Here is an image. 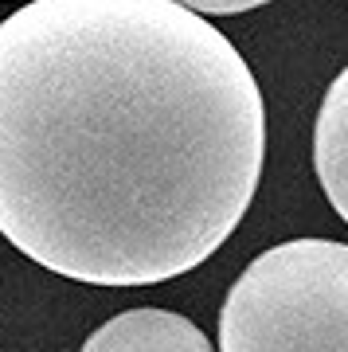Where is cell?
<instances>
[{
  "label": "cell",
  "mask_w": 348,
  "mask_h": 352,
  "mask_svg": "<svg viewBox=\"0 0 348 352\" xmlns=\"http://www.w3.org/2000/svg\"><path fill=\"white\" fill-rule=\"evenodd\" d=\"M266 161L247 59L173 0H28L0 20V235L90 286H157L243 223Z\"/></svg>",
  "instance_id": "1"
},
{
  "label": "cell",
  "mask_w": 348,
  "mask_h": 352,
  "mask_svg": "<svg viewBox=\"0 0 348 352\" xmlns=\"http://www.w3.org/2000/svg\"><path fill=\"white\" fill-rule=\"evenodd\" d=\"M313 168L333 212L348 223V67L325 90L313 126Z\"/></svg>",
  "instance_id": "4"
},
{
  "label": "cell",
  "mask_w": 348,
  "mask_h": 352,
  "mask_svg": "<svg viewBox=\"0 0 348 352\" xmlns=\"http://www.w3.org/2000/svg\"><path fill=\"white\" fill-rule=\"evenodd\" d=\"M219 352H348V243H278L235 278Z\"/></svg>",
  "instance_id": "2"
},
{
  "label": "cell",
  "mask_w": 348,
  "mask_h": 352,
  "mask_svg": "<svg viewBox=\"0 0 348 352\" xmlns=\"http://www.w3.org/2000/svg\"><path fill=\"white\" fill-rule=\"evenodd\" d=\"M83 352H215L196 321L173 309H125L94 329Z\"/></svg>",
  "instance_id": "3"
},
{
  "label": "cell",
  "mask_w": 348,
  "mask_h": 352,
  "mask_svg": "<svg viewBox=\"0 0 348 352\" xmlns=\"http://www.w3.org/2000/svg\"><path fill=\"white\" fill-rule=\"evenodd\" d=\"M180 8L196 16H239V12H250V8H262L270 0H173Z\"/></svg>",
  "instance_id": "5"
}]
</instances>
